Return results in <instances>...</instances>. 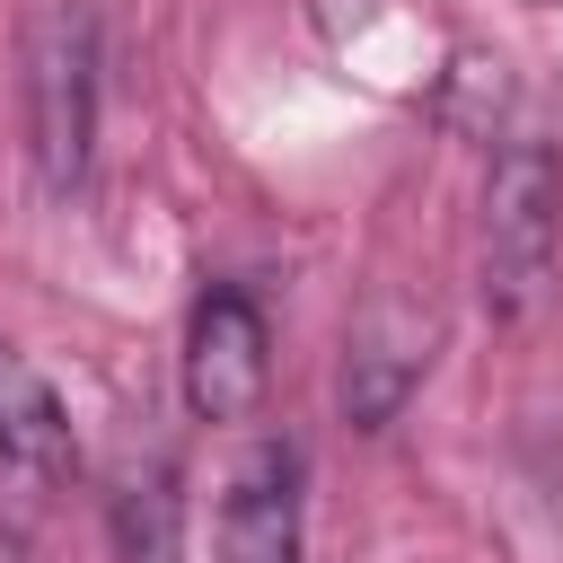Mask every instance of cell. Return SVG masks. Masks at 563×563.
<instances>
[{
	"label": "cell",
	"instance_id": "6da1fadb",
	"mask_svg": "<svg viewBox=\"0 0 563 563\" xmlns=\"http://www.w3.org/2000/svg\"><path fill=\"white\" fill-rule=\"evenodd\" d=\"M18 62H26V70H18L26 158H35L44 194H70V185H88L97 114H106V35H97V9H88V0H53V9H35Z\"/></svg>",
	"mask_w": 563,
	"mask_h": 563
},
{
	"label": "cell",
	"instance_id": "7a4b0ae2",
	"mask_svg": "<svg viewBox=\"0 0 563 563\" xmlns=\"http://www.w3.org/2000/svg\"><path fill=\"white\" fill-rule=\"evenodd\" d=\"M554 220H563V158L545 141H510L493 158L484 211H475V290L501 325L537 308V290L554 273Z\"/></svg>",
	"mask_w": 563,
	"mask_h": 563
},
{
	"label": "cell",
	"instance_id": "3957f363",
	"mask_svg": "<svg viewBox=\"0 0 563 563\" xmlns=\"http://www.w3.org/2000/svg\"><path fill=\"white\" fill-rule=\"evenodd\" d=\"M264 387H273V325H264V308L238 282L202 290L194 317H185V405H194V422H246L264 405Z\"/></svg>",
	"mask_w": 563,
	"mask_h": 563
},
{
	"label": "cell",
	"instance_id": "277c9868",
	"mask_svg": "<svg viewBox=\"0 0 563 563\" xmlns=\"http://www.w3.org/2000/svg\"><path fill=\"white\" fill-rule=\"evenodd\" d=\"M211 563H308V466L290 440H255L229 466Z\"/></svg>",
	"mask_w": 563,
	"mask_h": 563
},
{
	"label": "cell",
	"instance_id": "5b68a950",
	"mask_svg": "<svg viewBox=\"0 0 563 563\" xmlns=\"http://www.w3.org/2000/svg\"><path fill=\"white\" fill-rule=\"evenodd\" d=\"M422 369H431V317H413L405 299H378L343 343V422L387 431L422 387Z\"/></svg>",
	"mask_w": 563,
	"mask_h": 563
},
{
	"label": "cell",
	"instance_id": "8992f818",
	"mask_svg": "<svg viewBox=\"0 0 563 563\" xmlns=\"http://www.w3.org/2000/svg\"><path fill=\"white\" fill-rule=\"evenodd\" d=\"M0 466L26 475V484H62V475L79 466L70 413H62L53 378H44L18 343H0Z\"/></svg>",
	"mask_w": 563,
	"mask_h": 563
},
{
	"label": "cell",
	"instance_id": "52a82bcc",
	"mask_svg": "<svg viewBox=\"0 0 563 563\" xmlns=\"http://www.w3.org/2000/svg\"><path fill=\"white\" fill-rule=\"evenodd\" d=\"M106 528H114V563H176V554H185V493H176V466H167V457L132 466V475L114 484Z\"/></svg>",
	"mask_w": 563,
	"mask_h": 563
},
{
	"label": "cell",
	"instance_id": "ba28073f",
	"mask_svg": "<svg viewBox=\"0 0 563 563\" xmlns=\"http://www.w3.org/2000/svg\"><path fill=\"white\" fill-rule=\"evenodd\" d=\"M369 18V0H317V26L325 35H343V26H361Z\"/></svg>",
	"mask_w": 563,
	"mask_h": 563
}]
</instances>
